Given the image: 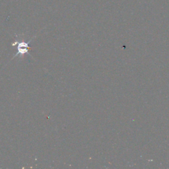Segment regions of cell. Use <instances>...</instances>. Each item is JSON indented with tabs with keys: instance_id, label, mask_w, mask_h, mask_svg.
<instances>
[{
	"instance_id": "1",
	"label": "cell",
	"mask_w": 169,
	"mask_h": 169,
	"mask_svg": "<svg viewBox=\"0 0 169 169\" xmlns=\"http://www.w3.org/2000/svg\"><path fill=\"white\" fill-rule=\"evenodd\" d=\"M32 41V39L30 40L29 42H24L23 41H19V40H16L15 42L12 44V46H15L17 45V53L15 54V56H14V58L15 56H17L18 55H21V56H23L24 54H28V50L29 49V44L30 43V42Z\"/></svg>"
}]
</instances>
